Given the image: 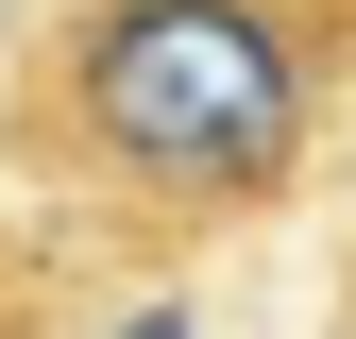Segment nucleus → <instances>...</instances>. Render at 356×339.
<instances>
[{"label": "nucleus", "instance_id": "1", "mask_svg": "<svg viewBox=\"0 0 356 339\" xmlns=\"http://www.w3.org/2000/svg\"><path fill=\"white\" fill-rule=\"evenodd\" d=\"M356 119V0H17L0 34V170L68 221L204 254L305 204Z\"/></svg>", "mask_w": 356, "mask_h": 339}]
</instances>
